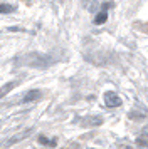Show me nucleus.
Listing matches in <instances>:
<instances>
[{"label": "nucleus", "mask_w": 148, "mask_h": 149, "mask_svg": "<svg viewBox=\"0 0 148 149\" xmlns=\"http://www.w3.org/2000/svg\"><path fill=\"white\" fill-rule=\"evenodd\" d=\"M17 64H24L27 67H39V69H46L52 64V57L47 54H40V52H29L25 55H20L15 59Z\"/></svg>", "instance_id": "f257e3e1"}, {"label": "nucleus", "mask_w": 148, "mask_h": 149, "mask_svg": "<svg viewBox=\"0 0 148 149\" xmlns=\"http://www.w3.org/2000/svg\"><path fill=\"white\" fill-rule=\"evenodd\" d=\"M103 101H104V104H106L109 109L123 106V101H121V97L116 94V92H113V91H108V92H104V95H103Z\"/></svg>", "instance_id": "f03ea898"}, {"label": "nucleus", "mask_w": 148, "mask_h": 149, "mask_svg": "<svg viewBox=\"0 0 148 149\" xmlns=\"http://www.w3.org/2000/svg\"><path fill=\"white\" fill-rule=\"evenodd\" d=\"M42 97V94H40V91H35V89H32V91H29L25 95H24V99H22V102L24 104H29V102H34L37 101V99H40Z\"/></svg>", "instance_id": "7ed1b4c3"}, {"label": "nucleus", "mask_w": 148, "mask_h": 149, "mask_svg": "<svg viewBox=\"0 0 148 149\" xmlns=\"http://www.w3.org/2000/svg\"><path fill=\"white\" fill-rule=\"evenodd\" d=\"M30 132H32V129H25L24 132H20V134H17V136H13V137H10V139L7 141V144H15V142L22 141V139L29 137V136H30Z\"/></svg>", "instance_id": "20e7f679"}, {"label": "nucleus", "mask_w": 148, "mask_h": 149, "mask_svg": "<svg viewBox=\"0 0 148 149\" xmlns=\"http://www.w3.org/2000/svg\"><path fill=\"white\" fill-rule=\"evenodd\" d=\"M17 84H19V82H17V81L7 82L5 86H4V87L0 89V99H2V97H5V95L8 94V92H10V91H12V89H15V87H17Z\"/></svg>", "instance_id": "39448f33"}, {"label": "nucleus", "mask_w": 148, "mask_h": 149, "mask_svg": "<svg viewBox=\"0 0 148 149\" xmlns=\"http://www.w3.org/2000/svg\"><path fill=\"white\" fill-rule=\"evenodd\" d=\"M17 10V3H0V14H12Z\"/></svg>", "instance_id": "423d86ee"}, {"label": "nucleus", "mask_w": 148, "mask_h": 149, "mask_svg": "<svg viewBox=\"0 0 148 149\" xmlns=\"http://www.w3.org/2000/svg\"><path fill=\"white\" fill-rule=\"evenodd\" d=\"M89 121H84L82 124L84 126H99L101 122H103V119H101L99 116H94V117H87Z\"/></svg>", "instance_id": "0eeeda50"}, {"label": "nucleus", "mask_w": 148, "mask_h": 149, "mask_svg": "<svg viewBox=\"0 0 148 149\" xmlns=\"http://www.w3.org/2000/svg\"><path fill=\"white\" fill-rule=\"evenodd\" d=\"M106 20H108V14H106V10H101L99 14L94 17V24H98V25H99V24H104Z\"/></svg>", "instance_id": "6e6552de"}, {"label": "nucleus", "mask_w": 148, "mask_h": 149, "mask_svg": "<svg viewBox=\"0 0 148 149\" xmlns=\"http://www.w3.org/2000/svg\"><path fill=\"white\" fill-rule=\"evenodd\" d=\"M39 142L40 144H47V146H51V148L56 146V139H47L46 136H39Z\"/></svg>", "instance_id": "1a4fd4ad"}, {"label": "nucleus", "mask_w": 148, "mask_h": 149, "mask_svg": "<svg viewBox=\"0 0 148 149\" xmlns=\"http://www.w3.org/2000/svg\"><path fill=\"white\" fill-rule=\"evenodd\" d=\"M136 144H140V146H148V139L140 137V139H136Z\"/></svg>", "instance_id": "9d476101"}, {"label": "nucleus", "mask_w": 148, "mask_h": 149, "mask_svg": "<svg viewBox=\"0 0 148 149\" xmlns=\"http://www.w3.org/2000/svg\"><path fill=\"white\" fill-rule=\"evenodd\" d=\"M141 132H143V136H145V137H148V126H145V127H143V131H141Z\"/></svg>", "instance_id": "9b49d317"}]
</instances>
